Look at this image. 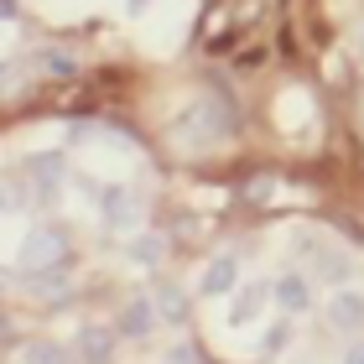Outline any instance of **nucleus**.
<instances>
[{
	"label": "nucleus",
	"mask_w": 364,
	"mask_h": 364,
	"mask_svg": "<svg viewBox=\"0 0 364 364\" xmlns=\"http://www.w3.org/2000/svg\"><path fill=\"white\" fill-rule=\"evenodd\" d=\"M73 255V240L63 235V229H31L21 240V255H16V266L21 271H63V260Z\"/></svg>",
	"instance_id": "obj_1"
},
{
	"label": "nucleus",
	"mask_w": 364,
	"mask_h": 364,
	"mask_svg": "<svg viewBox=\"0 0 364 364\" xmlns=\"http://www.w3.org/2000/svg\"><path fill=\"white\" fill-rule=\"evenodd\" d=\"M114 338H120V328H105V323H84L73 333V354L84 364H109L114 359Z\"/></svg>",
	"instance_id": "obj_2"
},
{
	"label": "nucleus",
	"mask_w": 364,
	"mask_h": 364,
	"mask_svg": "<svg viewBox=\"0 0 364 364\" xmlns=\"http://www.w3.org/2000/svg\"><path fill=\"white\" fill-rule=\"evenodd\" d=\"M99 219H105L114 235H125V229L141 224V203L130 198V188H105L99 193Z\"/></svg>",
	"instance_id": "obj_3"
},
{
	"label": "nucleus",
	"mask_w": 364,
	"mask_h": 364,
	"mask_svg": "<svg viewBox=\"0 0 364 364\" xmlns=\"http://www.w3.org/2000/svg\"><path fill=\"white\" fill-rule=\"evenodd\" d=\"M323 318L333 323L338 333H359V328H364V291H349V287H338L333 296H328Z\"/></svg>",
	"instance_id": "obj_4"
},
{
	"label": "nucleus",
	"mask_w": 364,
	"mask_h": 364,
	"mask_svg": "<svg viewBox=\"0 0 364 364\" xmlns=\"http://www.w3.org/2000/svg\"><path fill=\"white\" fill-rule=\"evenodd\" d=\"M198 291L203 296H235L240 291V255H213L203 281H198Z\"/></svg>",
	"instance_id": "obj_5"
},
{
	"label": "nucleus",
	"mask_w": 364,
	"mask_h": 364,
	"mask_svg": "<svg viewBox=\"0 0 364 364\" xmlns=\"http://www.w3.org/2000/svg\"><path fill=\"white\" fill-rule=\"evenodd\" d=\"M156 323H161V312H156L151 296H136V302H125V307H120V318H114L120 338H146Z\"/></svg>",
	"instance_id": "obj_6"
},
{
	"label": "nucleus",
	"mask_w": 364,
	"mask_h": 364,
	"mask_svg": "<svg viewBox=\"0 0 364 364\" xmlns=\"http://www.w3.org/2000/svg\"><path fill=\"white\" fill-rule=\"evenodd\" d=\"M151 302H156V312H161V323H172V328H182L193 318V296L177 287V281H156L151 287Z\"/></svg>",
	"instance_id": "obj_7"
},
{
	"label": "nucleus",
	"mask_w": 364,
	"mask_h": 364,
	"mask_svg": "<svg viewBox=\"0 0 364 364\" xmlns=\"http://www.w3.org/2000/svg\"><path fill=\"white\" fill-rule=\"evenodd\" d=\"M271 296H276V307L287 312V318H296V312L312 307V291H307V281L296 276V271H281V276L271 281Z\"/></svg>",
	"instance_id": "obj_8"
},
{
	"label": "nucleus",
	"mask_w": 364,
	"mask_h": 364,
	"mask_svg": "<svg viewBox=\"0 0 364 364\" xmlns=\"http://www.w3.org/2000/svg\"><path fill=\"white\" fill-rule=\"evenodd\" d=\"M266 302H276L271 287H260V281H240L235 302H229V323H255L260 312H266Z\"/></svg>",
	"instance_id": "obj_9"
},
{
	"label": "nucleus",
	"mask_w": 364,
	"mask_h": 364,
	"mask_svg": "<svg viewBox=\"0 0 364 364\" xmlns=\"http://www.w3.org/2000/svg\"><path fill=\"white\" fill-rule=\"evenodd\" d=\"M312 266H318V276L328 281V287H349V255H338V250H318L312 255Z\"/></svg>",
	"instance_id": "obj_10"
},
{
	"label": "nucleus",
	"mask_w": 364,
	"mask_h": 364,
	"mask_svg": "<svg viewBox=\"0 0 364 364\" xmlns=\"http://www.w3.org/2000/svg\"><path fill=\"white\" fill-rule=\"evenodd\" d=\"M21 364H73V354L63 349V343H53V338H31L21 349Z\"/></svg>",
	"instance_id": "obj_11"
},
{
	"label": "nucleus",
	"mask_w": 364,
	"mask_h": 364,
	"mask_svg": "<svg viewBox=\"0 0 364 364\" xmlns=\"http://www.w3.org/2000/svg\"><path fill=\"white\" fill-rule=\"evenodd\" d=\"M31 63H42V73H58V78H68L78 63H73V53H63V47H37L31 53Z\"/></svg>",
	"instance_id": "obj_12"
},
{
	"label": "nucleus",
	"mask_w": 364,
	"mask_h": 364,
	"mask_svg": "<svg viewBox=\"0 0 364 364\" xmlns=\"http://www.w3.org/2000/svg\"><path fill=\"white\" fill-rule=\"evenodd\" d=\"M130 255H136L141 266H161V255H167V240H161V235H136Z\"/></svg>",
	"instance_id": "obj_13"
},
{
	"label": "nucleus",
	"mask_w": 364,
	"mask_h": 364,
	"mask_svg": "<svg viewBox=\"0 0 364 364\" xmlns=\"http://www.w3.org/2000/svg\"><path fill=\"white\" fill-rule=\"evenodd\" d=\"M287 343H291V323L281 318V323H271V328H266V338H260V349H266V354H281V349H287Z\"/></svg>",
	"instance_id": "obj_14"
},
{
	"label": "nucleus",
	"mask_w": 364,
	"mask_h": 364,
	"mask_svg": "<svg viewBox=\"0 0 364 364\" xmlns=\"http://www.w3.org/2000/svg\"><path fill=\"white\" fill-rule=\"evenodd\" d=\"M63 287H68V276H58V271H37L31 276V291H42V296H58Z\"/></svg>",
	"instance_id": "obj_15"
},
{
	"label": "nucleus",
	"mask_w": 364,
	"mask_h": 364,
	"mask_svg": "<svg viewBox=\"0 0 364 364\" xmlns=\"http://www.w3.org/2000/svg\"><path fill=\"white\" fill-rule=\"evenodd\" d=\"M343 364H364V338H354L349 349H343Z\"/></svg>",
	"instance_id": "obj_16"
},
{
	"label": "nucleus",
	"mask_w": 364,
	"mask_h": 364,
	"mask_svg": "<svg viewBox=\"0 0 364 364\" xmlns=\"http://www.w3.org/2000/svg\"><path fill=\"white\" fill-rule=\"evenodd\" d=\"M167 359H172V364H193V349H188V343H177V349H172Z\"/></svg>",
	"instance_id": "obj_17"
},
{
	"label": "nucleus",
	"mask_w": 364,
	"mask_h": 364,
	"mask_svg": "<svg viewBox=\"0 0 364 364\" xmlns=\"http://www.w3.org/2000/svg\"><path fill=\"white\" fill-rule=\"evenodd\" d=\"M0 11H6V21H16V0H0Z\"/></svg>",
	"instance_id": "obj_18"
}]
</instances>
